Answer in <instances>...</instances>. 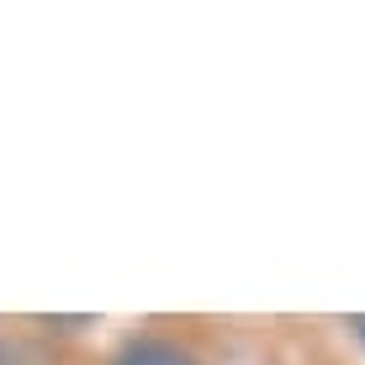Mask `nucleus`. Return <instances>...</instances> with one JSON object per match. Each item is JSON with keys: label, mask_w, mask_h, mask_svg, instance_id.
Instances as JSON below:
<instances>
[{"label": "nucleus", "mask_w": 365, "mask_h": 365, "mask_svg": "<svg viewBox=\"0 0 365 365\" xmlns=\"http://www.w3.org/2000/svg\"><path fill=\"white\" fill-rule=\"evenodd\" d=\"M117 365H196V360L180 344H170V339H133L117 355Z\"/></svg>", "instance_id": "1"}, {"label": "nucleus", "mask_w": 365, "mask_h": 365, "mask_svg": "<svg viewBox=\"0 0 365 365\" xmlns=\"http://www.w3.org/2000/svg\"><path fill=\"white\" fill-rule=\"evenodd\" d=\"M349 334H355L360 344H365V312H355V318H349Z\"/></svg>", "instance_id": "2"}]
</instances>
